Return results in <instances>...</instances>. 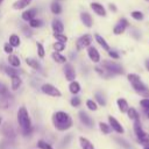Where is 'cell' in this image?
<instances>
[{"instance_id": "1", "label": "cell", "mask_w": 149, "mask_h": 149, "mask_svg": "<svg viewBox=\"0 0 149 149\" xmlns=\"http://www.w3.org/2000/svg\"><path fill=\"white\" fill-rule=\"evenodd\" d=\"M52 122H54V126L57 130H66L69 129L71 126H72V119L70 118V115L65 112H56L52 116Z\"/></svg>"}, {"instance_id": "53", "label": "cell", "mask_w": 149, "mask_h": 149, "mask_svg": "<svg viewBox=\"0 0 149 149\" xmlns=\"http://www.w3.org/2000/svg\"><path fill=\"white\" fill-rule=\"evenodd\" d=\"M147 1H149V0H147Z\"/></svg>"}, {"instance_id": "8", "label": "cell", "mask_w": 149, "mask_h": 149, "mask_svg": "<svg viewBox=\"0 0 149 149\" xmlns=\"http://www.w3.org/2000/svg\"><path fill=\"white\" fill-rule=\"evenodd\" d=\"M128 26H129L128 20L125 19V17H122V19H120L119 22L114 26V28H113V33H114L115 35H121V34L125 33V30H126V28H127Z\"/></svg>"}, {"instance_id": "24", "label": "cell", "mask_w": 149, "mask_h": 149, "mask_svg": "<svg viewBox=\"0 0 149 149\" xmlns=\"http://www.w3.org/2000/svg\"><path fill=\"white\" fill-rule=\"evenodd\" d=\"M8 63H9V65H12L13 68L20 66V59H19V57L15 56V55H9V56H8Z\"/></svg>"}, {"instance_id": "41", "label": "cell", "mask_w": 149, "mask_h": 149, "mask_svg": "<svg viewBox=\"0 0 149 149\" xmlns=\"http://www.w3.org/2000/svg\"><path fill=\"white\" fill-rule=\"evenodd\" d=\"M37 54H38V56L41 58L44 57V48H43V45L41 43H37Z\"/></svg>"}, {"instance_id": "23", "label": "cell", "mask_w": 149, "mask_h": 149, "mask_svg": "<svg viewBox=\"0 0 149 149\" xmlns=\"http://www.w3.org/2000/svg\"><path fill=\"white\" fill-rule=\"evenodd\" d=\"M79 142H80V146H81V149H94L93 144L86 139V137H79Z\"/></svg>"}, {"instance_id": "30", "label": "cell", "mask_w": 149, "mask_h": 149, "mask_svg": "<svg viewBox=\"0 0 149 149\" xmlns=\"http://www.w3.org/2000/svg\"><path fill=\"white\" fill-rule=\"evenodd\" d=\"M115 141H116L121 147H123L125 149H132V146H130L129 142H127L126 140H123V139H121V137H115Z\"/></svg>"}, {"instance_id": "19", "label": "cell", "mask_w": 149, "mask_h": 149, "mask_svg": "<svg viewBox=\"0 0 149 149\" xmlns=\"http://www.w3.org/2000/svg\"><path fill=\"white\" fill-rule=\"evenodd\" d=\"M30 2H31V0H17L13 3V8L14 9H22V8L27 7Z\"/></svg>"}, {"instance_id": "12", "label": "cell", "mask_w": 149, "mask_h": 149, "mask_svg": "<svg viewBox=\"0 0 149 149\" xmlns=\"http://www.w3.org/2000/svg\"><path fill=\"white\" fill-rule=\"evenodd\" d=\"M87 55H88L90 59H91L93 63H98V62H100V55H99L98 50H97L94 47H92V45L87 47Z\"/></svg>"}, {"instance_id": "26", "label": "cell", "mask_w": 149, "mask_h": 149, "mask_svg": "<svg viewBox=\"0 0 149 149\" xmlns=\"http://www.w3.org/2000/svg\"><path fill=\"white\" fill-rule=\"evenodd\" d=\"M50 9H51V12H52L54 14H59V13L62 12V6H61L59 2L54 1V2L50 5Z\"/></svg>"}, {"instance_id": "6", "label": "cell", "mask_w": 149, "mask_h": 149, "mask_svg": "<svg viewBox=\"0 0 149 149\" xmlns=\"http://www.w3.org/2000/svg\"><path fill=\"white\" fill-rule=\"evenodd\" d=\"M92 43V36L90 34H85L83 35L81 37L78 38L77 43H76V47H77V50H81L86 47H90Z\"/></svg>"}, {"instance_id": "43", "label": "cell", "mask_w": 149, "mask_h": 149, "mask_svg": "<svg viewBox=\"0 0 149 149\" xmlns=\"http://www.w3.org/2000/svg\"><path fill=\"white\" fill-rule=\"evenodd\" d=\"M3 50H5V52H6V54L10 55V54L13 52V47H12L9 43H6V44L3 45Z\"/></svg>"}, {"instance_id": "42", "label": "cell", "mask_w": 149, "mask_h": 149, "mask_svg": "<svg viewBox=\"0 0 149 149\" xmlns=\"http://www.w3.org/2000/svg\"><path fill=\"white\" fill-rule=\"evenodd\" d=\"M71 105L73 106V107H78L79 105H80V98H78V97H73L72 99H71Z\"/></svg>"}, {"instance_id": "27", "label": "cell", "mask_w": 149, "mask_h": 149, "mask_svg": "<svg viewBox=\"0 0 149 149\" xmlns=\"http://www.w3.org/2000/svg\"><path fill=\"white\" fill-rule=\"evenodd\" d=\"M52 58H54V61L55 62H57V63H65L66 62V58L63 56V55H61L59 52H52Z\"/></svg>"}, {"instance_id": "46", "label": "cell", "mask_w": 149, "mask_h": 149, "mask_svg": "<svg viewBox=\"0 0 149 149\" xmlns=\"http://www.w3.org/2000/svg\"><path fill=\"white\" fill-rule=\"evenodd\" d=\"M109 9L113 10V12H116V7H115L113 3H109Z\"/></svg>"}, {"instance_id": "40", "label": "cell", "mask_w": 149, "mask_h": 149, "mask_svg": "<svg viewBox=\"0 0 149 149\" xmlns=\"http://www.w3.org/2000/svg\"><path fill=\"white\" fill-rule=\"evenodd\" d=\"M3 95L5 97L8 95V90L2 83H0V97H3Z\"/></svg>"}, {"instance_id": "38", "label": "cell", "mask_w": 149, "mask_h": 149, "mask_svg": "<svg viewBox=\"0 0 149 149\" xmlns=\"http://www.w3.org/2000/svg\"><path fill=\"white\" fill-rule=\"evenodd\" d=\"M140 105L143 109H146V112L149 111V98H143L142 100H140Z\"/></svg>"}, {"instance_id": "14", "label": "cell", "mask_w": 149, "mask_h": 149, "mask_svg": "<svg viewBox=\"0 0 149 149\" xmlns=\"http://www.w3.org/2000/svg\"><path fill=\"white\" fill-rule=\"evenodd\" d=\"M80 20H81V22L84 23V26L87 27V28H91L92 24H93L92 16H91L88 13H86V12H83V13L80 14Z\"/></svg>"}, {"instance_id": "45", "label": "cell", "mask_w": 149, "mask_h": 149, "mask_svg": "<svg viewBox=\"0 0 149 149\" xmlns=\"http://www.w3.org/2000/svg\"><path fill=\"white\" fill-rule=\"evenodd\" d=\"M108 55L112 57V58H114V59H118L119 58V54L116 52V51H113V50H108Z\"/></svg>"}, {"instance_id": "4", "label": "cell", "mask_w": 149, "mask_h": 149, "mask_svg": "<svg viewBox=\"0 0 149 149\" xmlns=\"http://www.w3.org/2000/svg\"><path fill=\"white\" fill-rule=\"evenodd\" d=\"M102 66L111 73V74H122L125 71H123V68L116 63V62H113V61H104L102 62Z\"/></svg>"}, {"instance_id": "10", "label": "cell", "mask_w": 149, "mask_h": 149, "mask_svg": "<svg viewBox=\"0 0 149 149\" xmlns=\"http://www.w3.org/2000/svg\"><path fill=\"white\" fill-rule=\"evenodd\" d=\"M64 73H65L66 80L72 81V80L76 79V71H74V68L72 66V64H70V63H66L65 64V66H64Z\"/></svg>"}, {"instance_id": "31", "label": "cell", "mask_w": 149, "mask_h": 149, "mask_svg": "<svg viewBox=\"0 0 149 149\" xmlns=\"http://www.w3.org/2000/svg\"><path fill=\"white\" fill-rule=\"evenodd\" d=\"M99 128H100V130L104 133V134H109L111 133V126L109 125H107V123H105V122H100L99 123Z\"/></svg>"}, {"instance_id": "33", "label": "cell", "mask_w": 149, "mask_h": 149, "mask_svg": "<svg viewBox=\"0 0 149 149\" xmlns=\"http://www.w3.org/2000/svg\"><path fill=\"white\" fill-rule=\"evenodd\" d=\"M94 70H95V71H97V72H98L100 76H102V77H105V78H108V77L111 76V73H109V72H108V71H107L105 68H104V69H101V68L97 66Z\"/></svg>"}, {"instance_id": "22", "label": "cell", "mask_w": 149, "mask_h": 149, "mask_svg": "<svg viewBox=\"0 0 149 149\" xmlns=\"http://www.w3.org/2000/svg\"><path fill=\"white\" fill-rule=\"evenodd\" d=\"M12 78V80H10V83H12V90H17L19 87H20V85H21V78L19 77V74H15V76H12L10 77Z\"/></svg>"}, {"instance_id": "21", "label": "cell", "mask_w": 149, "mask_h": 149, "mask_svg": "<svg viewBox=\"0 0 149 149\" xmlns=\"http://www.w3.org/2000/svg\"><path fill=\"white\" fill-rule=\"evenodd\" d=\"M127 113V115H128V118L130 119V120H133V121H135V120H139L140 118V115H139V112L134 108V107H129L128 108V111L126 112Z\"/></svg>"}, {"instance_id": "25", "label": "cell", "mask_w": 149, "mask_h": 149, "mask_svg": "<svg viewBox=\"0 0 149 149\" xmlns=\"http://www.w3.org/2000/svg\"><path fill=\"white\" fill-rule=\"evenodd\" d=\"M26 63H27L30 68H33V69H35V70H40V69H41L40 63H38L36 59H34V58H27V59H26Z\"/></svg>"}, {"instance_id": "5", "label": "cell", "mask_w": 149, "mask_h": 149, "mask_svg": "<svg viewBox=\"0 0 149 149\" xmlns=\"http://www.w3.org/2000/svg\"><path fill=\"white\" fill-rule=\"evenodd\" d=\"M134 133H135V135H136V137H137V140H139V142L140 143H144V142H147V141H149V135L142 129V126H141V122H140V119L139 120H135L134 121Z\"/></svg>"}, {"instance_id": "35", "label": "cell", "mask_w": 149, "mask_h": 149, "mask_svg": "<svg viewBox=\"0 0 149 149\" xmlns=\"http://www.w3.org/2000/svg\"><path fill=\"white\" fill-rule=\"evenodd\" d=\"M29 26H30L31 28H38V27L42 26V21L34 17V19H31V20L29 21Z\"/></svg>"}, {"instance_id": "37", "label": "cell", "mask_w": 149, "mask_h": 149, "mask_svg": "<svg viewBox=\"0 0 149 149\" xmlns=\"http://www.w3.org/2000/svg\"><path fill=\"white\" fill-rule=\"evenodd\" d=\"M86 107H87L90 111H97V109H98V105H97V102L93 101V100H87V101H86Z\"/></svg>"}, {"instance_id": "9", "label": "cell", "mask_w": 149, "mask_h": 149, "mask_svg": "<svg viewBox=\"0 0 149 149\" xmlns=\"http://www.w3.org/2000/svg\"><path fill=\"white\" fill-rule=\"evenodd\" d=\"M108 125H109L111 128H112L113 130H115L118 134H123V132H125L123 127L121 126V123H120L114 116H112V115L108 116Z\"/></svg>"}, {"instance_id": "2", "label": "cell", "mask_w": 149, "mask_h": 149, "mask_svg": "<svg viewBox=\"0 0 149 149\" xmlns=\"http://www.w3.org/2000/svg\"><path fill=\"white\" fill-rule=\"evenodd\" d=\"M127 79H128V81L132 84L134 91H135L137 94H140V95L143 97V98H149V88H148V86L141 80V78H140L139 74L129 73V74H127Z\"/></svg>"}, {"instance_id": "48", "label": "cell", "mask_w": 149, "mask_h": 149, "mask_svg": "<svg viewBox=\"0 0 149 149\" xmlns=\"http://www.w3.org/2000/svg\"><path fill=\"white\" fill-rule=\"evenodd\" d=\"M143 149H149V141L143 143Z\"/></svg>"}, {"instance_id": "18", "label": "cell", "mask_w": 149, "mask_h": 149, "mask_svg": "<svg viewBox=\"0 0 149 149\" xmlns=\"http://www.w3.org/2000/svg\"><path fill=\"white\" fill-rule=\"evenodd\" d=\"M94 38H95V41L98 42V44L104 49V50H106V51H108L111 48H109V45H108V43L106 42V40L102 37V36H100L99 34H95L94 35Z\"/></svg>"}, {"instance_id": "7", "label": "cell", "mask_w": 149, "mask_h": 149, "mask_svg": "<svg viewBox=\"0 0 149 149\" xmlns=\"http://www.w3.org/2000/svg\"><path fill=\"white\" fill-rule=\"evenodd\" d=\"M41 90H42L43 93H45L48 95H51V97H61L62 95L61 91L58 88H56L54 85H51V84H43Z\"/></svg>"}, {"instance_id": "49", "label": "cell", "mask_w": 149, "mask_h": 149, "mask_svg": "<svg viewBox=\"0 0 149 149\" xmlns=\"http://www.w3.org/2000/svg\"><path fill=\"white\" fill-rule=\"evenodd\" d=\"M147 118L149 119V111H147Z\"/></svg>"}, {"instance_id": "36", "label": "cell", "mask_w": 149, "mask_h": 149, "mask_svg": "<svg viewBox=\"0 0 149 149\" xmlns=\"http://www.w3.org/2000/svg\"><path fill=\"white\" fill-rule=\"evenodd\" d=\"M54 49H55L57 52L63 51V50L65 49V43H64V42H59V41H57V42L54 44Z\"/></svg>"}, {"instance_id": "51", "label": "cell", "mask_w": 149, "mask_h": 149, "mask_svg": "<svg viewBox=\"0 0 149 149\" xmlns=\"http://www.w3.org/2000/svg\"><path fill=\"white\" fill-rule=\"evenodd\" d=\"M0 123H1V118H0Z\"/></svg>"}, {"instance_id": "50", "label": "cell", "mask_w": 149, "mask_h": 149, "mask_svg": "<svg viewBox=\"0 0 149 149\" xmlns=\"http://www.w3.org/2000/svg\"><path fill=\"white\" fill-rule=\"evenodd\" d=\"M2 1H3V0H0V3H1V2H2Z\"/></svg>"}, {"instance_id": "34", "label": "cell", "mask_w": 149, "mask_h": 149, "mask_svg": "<svg viewBox=\"0 0 149 149\" xmlns=\"http://www.w3.org/2000/svg\"><path fill=\"white\" fill-rule=\"evenodd\" d=\"M95 100L98 101V104H99L100 106H105V105H106V100H105L104 95H102L100 92H97V93H95Z\"/></svg>"}, {"instance_id": "39", "label": "cell", "mask_w": 149, "mask_h": 149, "mask_svg": "<svg viewBox=\"0 0 149 149\" xmlns=\"http://www.w3.org/2000/svg\"><path fill=\"white\" fill-rule=\"evenodd\" d=\"M37 146H38V148H41V149H52V148L50 147V144H48V143L44 142L43 140H40V141L37 142Z\"/></svg>"}, {"instance_id": "52", "label": "cell", "mask_w": 149, "mask_h": 149, "mask_svg": "<svg viewBox=\"0 0 149 149\" xmlns=\"http://www.w3.org/2000/svg\"><path fill=\"white\" fill-rule=\"evenodd\" d=\"M56 1H61V0H56Z\"/></svg>"}, {"instance_id": "13", "label": "cell", "mask_w": 149, "mask_h": 149, "mask_svg": "<svg viewBox=\"0 0 149 149\" xmlns=\"http://www.w3.org/2000/svg\"><path fill=\"white\" fill-rule=\"evenodd\" d=\"M91 8H92V10L97 15H99V16H106V9H105V7L102 5H100L98 2H92L91 3Z\"/></svg>"}, {"instance_id": "47", "label": "cell", "mask_w": 149, "mask_h": 149, "mask_svg": "<svg viewBox=\"0 0 149 149\" xmlns=\"http://www.w3.org/2000/svg\"><path fill=\"white\" fill-rule=\"evenodd\" d=\"M144 65H146V69L149 71V58H148V59H146V62H144Z\"/></svg>"}, {"instance_id": "29", "label": "cell", "mask_w": 149, "mask_h": 149, "mask_svg": "<svg viewBox=\"0 0 149 149\" xmlns=\"http://www.w3.org/2000/svg\"><path fill=\"white\" fill-rule=\"evenodd\" d=\"M130 16H132L134 20H136V21H141V20H143V17H144L143 13L140 12V10H133V12L130 13Z\"/></svg>"}, {"instance_id": "16", "label": "cell", "mask_w": 149, "mask_h": 149, "mask_svg": "<svg viewBox=\"0 0 149 149\" xmlns=\"http://www.w3.org/2000/svg\"><path fill=\"white\" fill-rule=\"evenodd\" d=\"M116 104H118L119 111H120L121 113H126V112L128 111V108H129L128 102H127V100H126L125 98H119V99L116 100Z\"/></svg>"}, {"instance_id": "15", "label": "cell", "mask_w": 149, "mask_h": 149, "mask_svg": "<svg viewBox=\"0 0 149 149\" xmlns=\"http://www.w3.org/2000/svg\"><path fill=\"white\" fill-rule=\"evenodd\" d=\"M51 27H52L54 33H63V30H64V26H63L62 21L61 20H57V19H54L52 20Z\"/></svg>"}, {"instance_id": "20", "label": "cell", "mask_w": 149, "mask_h": 149, "mask_svg": "<svg viewBox=\"0 0 149 149\" xmlns=\"http://www.w3.org/2000/svg\"><path fill=\"white\" fill-rule=\"evenodd\" d=\"M69 90L72 94H77L79 91H80V84L76 80H72L70 81V85H69Z\"/></svg>"}, {"instance_id": "3", "label": "cell", "mask_w": 149, "mask_h": 149, "mask_svg": "<svg viewBox=\"0 0 149 149\" xmlns=\"http://www.w3.org/2000/svg\"><path fill=\"white\" fill-rule=\"evenodd\" d=\"M17 122L21 126V128L23 129L24 134H29L31 130V122H30V118L29 114L26 109V107H20L19 112H17Z\"/></svg>"}, {"instance_id": "32", "label": "cell", "mask_w": 149, "mask_h": 149, "mask_svg": "<svg viewBox=\"0 0 149 149\" xmlns=\"http://www.w3.org/2000/svg\"><path fill=\"white\" fill-rule=\"evenodd\" d=\"M54 37H55L57 41H59V42L66 43V41H68V37H66L63 33H54Z\"/></svg>"}, {"instance_id": "17", "label": "cell", "mask_w": 149, "mask_h": 149, "mask_svg": "<svg viewBox=\"0 0 149 149\" xmlns=\"http://www.w3.org/2000/svg\"><path fill=\"white\" fill-rule=\"evenodd\" d=\"M36 14H37V10H36L35 8H31V9H28V10H26V12L22 13V19H23L24 21H28V22H29L31 19L35 17Z\"/></svg>"}, {"instance_id": "11", "label": "cell", "mask_w": 149, "mask_h": 149, "mask_svg": "<svg viewBox=\"0 0 149 149\" xmlns=\"http://www.w3.org/2000/svg\"><path fill=\"white\" fill-rule=\"evenodd\" d=\"M78 115H79V120L81 121V123H84V126H87V127H90V128H92L93 127V119L87 114V113H85L84 111H80L79 113H78Z\"/></svg>"}, {"instance_id": "28", "label": "cell", "mask_w": 149, "mask_h": 149, "mask_svg": "<svg viewBox=\"0 0 149 149\" xmlns=\"http://www.w3.org/2000/svg\"><path fill=\"white\" fill-rule=\"evenodd\" d=\"M9 44L12 47H19L20 45V37L17 35H15V34L10 35V37H9Z\"/></svg>"}, {"instance_id": "44", "label": "cell", "mask_w": 149, "mask_h": 149, "mask_svg": "<svg viewBox=\"0 0 149 149\" xmlns=\"http://www.w3.org/2000/svg\"><path fill=\"white\" fill-rule=\"evenodd\" d=\"M6 72L12 77V76H15V74H19V72L15 70V69H13V68H7L6 69Z\"/></svg>"}]
</instances>
